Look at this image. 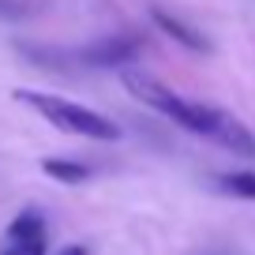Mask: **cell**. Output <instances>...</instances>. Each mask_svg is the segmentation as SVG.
<instances>
[{
  "mask_svg": "<svg viewBox=\"0 0 255 255\" xmlns=\"http://www.w3.org/2000/svg\"><path fill=\"white\" fill-rule=\"evenodd\" d=\"M139 53H143V38H135V34H113V38L83 45L75 56L87 68H128Z\"/></svg>",
  "mask_w": 255,
  "mask_h": 255,
  "instance_id": "3957f363",
  "label": "cell"
},
{
  "mask_svg": "<svg viewBox=\"0 0 255 255\" xmlns=\"http://www.w3.org/2000/svg\"><path fill=\"white\" fill-rule=\"evenodd\" d=\"M150 19L158 23V30H161V34H169V38H173L176 45H184L188 53H210V41L203 38V30L188 26L184 19L169 15V11H161V8H154V11H150Z\"/></svg>",
  "mask_w": 255,
  "mask_h": 255,
  "instance_id": "277c9868",
  "label": "cell"
},
{
  "mask_svg": "<svg viewBox=\"0 0 255 255\" xmlns=\"http://www.w3.org/2000/svg\"><path fill=\"white\" fill-rule=\"evenodd\" d=\"M218 188L225 195H237V199H255V173H222Z\"/></svg>",
  "mask_w": 255,
  "mask_h": 255,
  "instance_id": "52a82bcc",
  "label": "cell"
},
{
  "mask_svg": "<svg viewBox=\"0 0 255 255\" xmlns=\"http://www.w3.org/2000/svg\"><path fill=\"white\" fill-rule=\"evenodd\" d=\"M41 173L53 176V180H60V184H83V180L90 176V169H87V165H79V161L45 158V161H41Z\"/></svg>",
  "mask_w": 255,
  "mask_h": 255,
  "instance_id": "8992f818",
  "label": "cell"
},
{
  "mask_svg": "<svg viewBox=\"0 0 255 255\" xmlns=\"http://www.w3.org/2000/svg\"><path fill=\"white\" fill-rule=\"evenodd\" d=\"M15 98L23 105H30L34 113H41V117L53 128H60V131H72V135H83V139H98V143L120 139V128L113 124L109 117L87 109V105H75V102L56 98V94H41V90H15Z\"/></svg>",
  "mask_w": 255,
  "mask_h": 255,
  "instance_id": "7a4b0ae2",
  "label": "cell"
},
{
  "mask_svg": "<svg viewBox=\"0 0 255 255\" xmlns=\"http://www.w3.org/2000/svg\"><path fill=\"white\" fill-rule=\"evenodd\" d=\"M4 255H45V237H26V240H11Z\"/></svg>",
  "mask_w": 255,
  "mask_h": 255,
  "instance_id": "9c48e42d",
  "label": "cell"
},
{
  "mask_svg": "<svg viewBox=\"0 0 255 255\" xmlns=\"http://www.w3.org/2000/svg\"><path fill=\"white\" fill-rule=\"evenodd\" d=\"M124 87L131 90L143 105H150V109H158L161 117H169L173 124H180L184 131H195V135H214L222 109H210V105H203V102H188V98L173 94L169 87H161L154 75L139 72V68H124Z\"/></svg>",
  "mask_w": 255,
  "mask_h": 255,
  "instance_id": "6da1fadb",
  "label": "cell"
},
{
  "mask_svg": "<svg viewBox=\"0 0 255 255\" xmlns=\"http://www.w3.org/2000/svg\"><path fill=\"white\" fill-rule=\"evenodd\" d=\"M23 4H19V0H0V15H23Z\"/></svg>",
  "mask_w": 255,
  "mask_h": 255,
  "instance_id": "30bf717a",
  "label": "cell"
},
{
  "mask_svg": "<svg viewBox=\"0 0 255 255\" xmlns=\"http://www.w3.org/2000/svg\"><path fill=\"white\" fill-rule=\"evenodd\" d=\"M214 143H222L225 150L240 154V158H255V135L248 131V124H240L237 117H229V113H222L218 117V128H214Z\"/></svg>",
  "mask_w": 255,
  "mask_h": 255,
  "instance_id": "5b68a950",
  "label": "cell"
},
{
  "mask_svg": "<svg viewBox=\"0 0 255 255\" xmlns=\"http://www.w3.org/2000/svg\"><path fill=\"white\" fill-rule=\"evenodd\" d=\"M56 255H90V252H87L83 244H64V248H60Z\"/></svg>",
  "mask_w": 255,
  "mask_h": 255,
  "instance_id": "8fae6325",
  "label": "cell"
},
{
  "mask_svg": "<svg viewBox=\"0 0 255 255\" xmlns=\"http://www.w3.org/2000/svg\"><path fill=\"white\" fill-rule=\"evenodd\" d=\"M26 237H45V222H41L38 210H23L8 225V240H26Z\"/></svg>",
  "mask_w": 255,
  "mask_h": 255,
  "instance_id": "ba28073f",
  "label": "cell"
}]
</instances>
